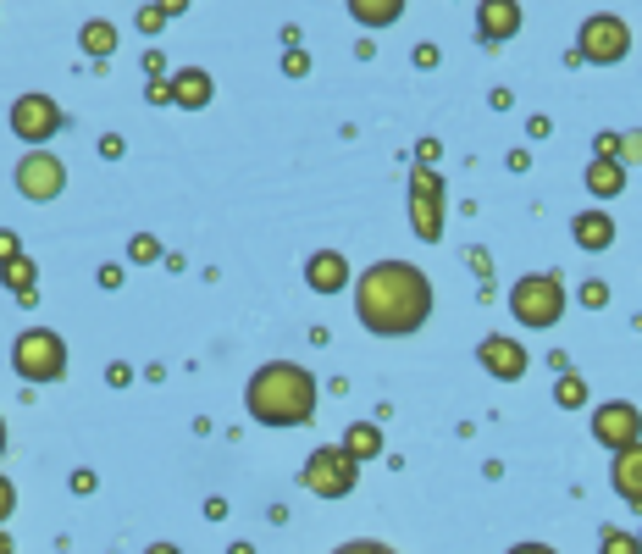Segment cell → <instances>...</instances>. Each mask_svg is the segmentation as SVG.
Here are the masks:
<instances>
[{"instance_id":"cell-1","label":"cell","mask_w":642,"mask_h":554,"mask_svg":"<svg viewBox=\"0 0 642 554\" xmlns=\"http://www.w3.org/2000/svg\"><path fill=\"white\" fill-rule=\"evenodd\" d=\"M355 316L377 338H405L432 316V283L410 261H377L355 283Z\"/></svg>"},{"instance_id":"cell-2","label":"cell","mask_w":642,"mask_h":554,"mask_svg":"<svg viewBox=\"0 0 642 554\" xmlns=\"http://www.w3.org/2000/svg\"><path fill=\"white\" fill-rule=\"evenodd\" d=\"M244 405H250V416L261 427H299L316 416V377L294 361H272L250 377Z\"/></svg>"},{"instance_id":"cell-3","label":"cell","mask_w":642,"mask_h":554,"mask_svg":"<svg viewBox=\"0 0 642 554\" xmlns=\"http://www.w3.org/2000/svg\"><path fill=\"white\" fill-rule=\"evenodd\" d=\"M510 311L521 327H554L565 316V283L554 272H526L510 289Z\"/></svg>"},{"instance_id":"cell-4","label":"cell","mask_w":642,"mask_h":554,"mask_svg":"<svg viewBox=\"0 0 642 554\" xmlns=\"http://www.w3.org/2000/svg\"><path fill=\"white\" fill-rule=\"evenodd\" d=\"M12 366L23 383H56V377L67 372V344H61V333H50V327H28L12 344Z\"/></svg>"},{"instance_id":"cell-5","label":"cell","mask_w":642,"mask_h":554,"mask_svg":"<svg viewBox=\"0 0 642 554\" xmlns=\"http://www.w3.org/2000/svg\"><path fill=\"white\" fill-rule=\"evenodd\" d=\"M626 50H631V28L620 23V17H609V12L587 17L582 34H576V56L593 61V67H615Z\"/></svg>"},{"instance_id":"cell-6","label":"cell","mask_w":642,"mask_h":554,"mask_svg":"<svg viewBox=\"0 0 642 554\" xmlns=\"http://www.w3.org/2000/svg\"><path fill=\"white\" fill-rule=\"evenodd\" d=\"M355 460L344 455V449H316V455L305 460V488L316 499H344V494H355Z\"/></svg>"},{"instance_id":"cell-7","label":"cell","mask_w":642,"mask_h":554,"mask_svg":"<svg viewBox=\"0 0 642 554\" xmlns=\"http://www.w3.org/2000/svg\"><path fill=\"white\" fill-rule=\"evenodd\" d=\"M593 438L604 449H631V444H642V410L631 405V399H604V405L593 410Z\"/></svg>"},{"instance_id":"cell-8","label":"cell","mask_w":642,"mask_h":554,"mask_svg":"<svg viewBox=\"0 0 642 554\" xmlns=\"http://www.w3.org/2000/svg\"><path fill=\"white\" fill-rule=\"evenodd\" d=\"M410 222H416V239H438L443 233V183L427 167L410 172Z\"/></svg>"},{"instance_id":"cell-9","label":"cell","mask_w":642,"mask_h":554,"mask_svg":"<svg viewBox=\"0 0 642 554\" xmlns=\"http://www.w3.org/2000/svg\"><path fill=\"white\" fill-rule=\"evenodd\" d=\"M17 189H23L28 200H56V194L67 189V167H61L56 156H45V150H28V156L17 161Z\"/></svg>"},{"instance_id":"cell-10","label":"cell","mask_w":642,"mask_h":554,"mask_svg":"<svg viewBox=\"0 0 642 554\" xmlns=\"http://www.w3.org/2000/svg\"><path fill=\"white\" fill-rule=\"evenodd\" d=\"M56 128H61V106L50 95H23L12 106V133H17V139H28V145H45Z\"/></svg>"},{"instance_id":"cell-11","label":"cell","mask_w":642,"mask_h":554,"mask_svg":"<svg viewBox=\"0 0 642 554\" xmlns=\"http://www.w3.org/2000/svg\"><path fill=\"white\" fill-rule=\"evenodd\" d=\"M476 361H482V372L499 377V383H515V377H526V344H515L510 333H488L476 344Z\"/></svg>"},{"instance_id":"cell-12","label":"cell","mask_w":642,"mask_h":554,"mask_svg":"<svg viewBox=\"0 0 642 554\" xmlns=\"http://www.w3.org/2000/svg\"><path fill=\"white\" fill-rule=\"evenodd\" d=\"M476 28H482L488 45H504V39L521 28V6H515V0H482V6H476Z\"/></svg>"},{"instance_id":"cell-13","label":"cell","mask_w":642,"mask_h":554,"mask_svg":"<svg viewBox=\"0 0 642 554\" xmlns=\"http://www.w3.org/2000/svg\"><path fill=\"white\" fill-rule=\"evenodd\" d=\"M609 482H615V494L626 499L631 510H642V444L620 449L615 466H609Z\"/></svg>"},{"instance_id":"cell-14","label":"cell","mask_w":642,"mask_h":554,"mask_svg":"<svg viewBox=\"0 0 642 554\" xmlns=\"http://www.w3.org/2000/svg\"><path fill=\"white\" fill-rule=\"evenodd\" d=\"M305 283H310L316 294H338V289L349 283V261H344L338 250H321V255H310V261H305Z\"/></svg>"},{"instance_id":"cell-15","label":"cell","mask_w":642,"mask_h":554,"mask_svg":"<svg viewBox=\"0 0 642 554\" xmlns=\"http://www.w3.org/2000/svg\"><path fill=\"white\" fill-rule=\"evenodd\" d=\"M571 239L582 244V250H609V244H615V222H609L604 211H576Z\"/></svg>"},{"instance_id":"cell-16","label":"cell","mask_w":642,"mask_h":554,"mask_svg":"<svg viewBox=\"0 0 642 554\" xmlns=\"http://www.w3.org/2000/svg\"><path fill=\"white\" fill-rule=\"evenodd\" d=\"M620 189H626V161H604V156H598L593 167H587V194H598V200H615Z\"/></svg>"},{"instance_id":"cell-17","label":"cell","mask_w":642,"mask_h":554,"mask_svg":"<svg viewBox=\"0 0 642 554\" xmlns=\"http://www.w3.org/2000/svg\"><path fill=\"white\" fill-rule=\"evenodd\" d=\"M172 100H178V106H189V111H200L205 100H211V78H205L200 67H183V73L172 78Z\"/></svg>"},{"instance_id":"cell-18","label":"cell","mask_w":642,"mask_h":554,"mask_svg":"<svg viewBox=\"0 0 642 554\" xmlns=\"http://www.w3.org/2000/svg\"><path fill=\"white\" fill-rule=\"evenodd\" d=\"M344 455L355 460V466H360V460H371V455H382V433H377L371 422H355V427L344 433Z\"/></svg>"},{"instance_id":"cell-19","label":"cell","mask_w":642,"mask_h":554,"mask_svg":"<svg viewBox=\"0 0 642 554\" xmlns=\"http://www.w3.org/2000/svg\"><path fill=\"white\" fill-rule=\"evenodd\" d=\"M399 12H405L399 0H355V6H349V17H355V23H366V28L399 23Z\"/></svg>"},{"instance_id":"cell-20","label":"cell","mask_w":642,"mask_h":554,"mask_svg":"<svg viewBox=\"0 0 642 554\" xmlns=\"http://www.w3.org/2000/svg\"><path fill=\"white\" fill-rule=\"evenodd\" d=\"M0 277H6V289H17V305H34V266H28L23 255L0 266Z\"/></svg>"},{"instance_id":"cell-21","label":"cell","mask_w":642,"mask_h":554,"mask_svg":"<svg viewBox=\"0 0 642 554\" xmlns=\"http://www.w3.org/2000/svg\"><path fill=\"white\" fill-rule=\"evenodd\" d=\"M84 50L89 56H111V50H117V28L111 23H84Z\"/></svg>"},{"instance_id":"cell-22","label":"cell","mask_w":642,"mask_h":554,"mask_svg":"<svg viewBox=\"0 0 642 554\" xmlns=\"http://www.w3.org/2000/svg\"><path fill=\"white\" fill-rule=\"evenodd\" d=\"M554 399L565 410H576V405H587V377H576V372H565L559 377V388H554Z\"/></svg>"},{"instance_id":"cell-23","label":"cell","mask_w":642,"mask_h":554,"mask_svg":"<svg viewBox=\"0 0 642 554\" xmlns=\"http://www.w3.org/2000/svg\"><path fill=\"white\" fill-rule=\"evenodd\" d=\"M598 554H642V543L631 538V532H620V527H609L604 538H598Z\"/></svg>"},{"instance_id":"cell-24","label":"cell","mask_w":642,"mask_h":554,"mask_svg":"<svg viewBox=\"0 0 642 554\" xmlns=\"http://www.w3.org/2000/svg\"><path fill=\"white\" fill-rule=\"evenodd\" d=\"M155 255H161V244H155L150 233H139V239L128 244V261H139V266H144V261H155Z\"/></svg>"},{"instance_id":"cell-25","label":"cell","mask_w":642,"mask_h":554,"mask_svg":"<svg viewBox=\"0 0 642 554\" xmlns=\"http://www.w3.org/2000/svg\"><path fill=\"white\" fill-rule=\"evenodd\" d=\"M333 554H393L388 543H371V538H355V543H344V549H333Z\"/></svg>"},{"instance_id":"cell-26","label":"cell","mask_w":642,"mask_h":554,"mask_svg":"<svg viewBox=\"0 0 642 554\" xmlns=\"http://www.w3.org/2000/svg\"><path fill=\"white\" fill-rule=\"evenodd\" d=\"M582 305H587V311H598V305H609V289H604V283H582Z\"/></svg>"},{"instance_id":"cell-27","label":"cell","mask_w":642,"mask_h":554,"mask_svg":"<svg viewBox=\"0 0 642 554\" xmlns=\"http://www.w3.org/2000/svg\"><path fill=\"white\" fill-rule=\"evenodd\" d=\"M12 510H17V494H12V482L0 477V521H12Z\"/></svg>"},{"instance_id":"cell-28","label":"cell","mask_w":642,"mask_h":554,"mask_svg":"<svg viewBox=\"0 0 642 554\" xmlns=\"http://www.w3.org/2000/svg\"><path fill=\"white\" fill-rule=\"evenodd\" d=\"M17 255H23V244H17V233H0V266H6V261H17Z\"/></svg>"},{"instance_id":"cell-29","label":"cell","mask_w":642,"mask_h":554,"mask_svg":"<svg viewBox=\"0 0 642 554\" xmlns=\"http://www.w3.org/2000/svg\"><path fill=\"white\" fill-rule=\"evenodd\" d=\"M620 156H626V167H631V161H642V139H637V133H631V139H620Z\"/></svg>"},{"instance_id":"cell-30","label":"cell","mask_w":642,"mask_h":554,"mask_svg":"<svg viewBox=\"0 0 642 554\" xmlns=\"http://www.w3.org/2000/svg\"><path fill=\"white\" fill-rule=\"evenodd\" d=\"M283 67H288V78H299V73H305V67H310V61L299 56V50H288V61H283Z\"/></svg>"},{"instance_id":"cell-31","label":"cell","mask_w":642,"mask_h":554,"mask_svg":"<svg viewBox=\"0 0 642 554\" xmlns=\"http://www.w3.org/2000/svg\"><path fill=\"white\" fill-rule=\"evenodd\" d=\"M150 100H155V106H167V100H172V84H161V78H155V84H150Z\"/></svg>"},{"instance_id":"cell-32","label":"cell","mask_w":642,"mask_h":554,"mask_svg":"<svg viewBox=\"0 0 642 554\" xmlns=\"http://www.w3.org/2000/svg\"><path fill=\"white\" fill-rule=\"evenodd\" d=\"M510 554H554V549H548V543H515Z\"/></svg>"},{"instance_id":"cell-33","label":"cell","mask_w":642,"mask_h":554,"mask_svg":"<svg viewBox=\"0 0 642 554\" xmlns=\"http://www.w3.org/2000/svg\"><path fill=\"white\" fill-rule=\"evenodd\" d=\"M144 554H183V549H178V543H150Z\"/></svg>"},{"instance_id":"cell-34","label":"cell","mask_w":642,"mask_h":554,"mask_svg":"<svg viewBox=\"0 0 642 554\" xmlns=\"http://www.w3.org/2000/svg\"><path fill=\"white\" fill-rule=\"evenodd\" d=\"M0 554H17V549H12V538H6V532H0Z\"/></svg>"},{"instance_id":"cell-35","label":"cell","mask_w":642,"mask_h":554,"mask_svg":"<svg viewBox=\"0 0 642 554\" xmlns=\"http://www.w3.org/2000/svg\"><path fill=\"white\" fill-rule=\"evenodd\" d=\"M227 554H255V549H250V543H233V549H227Z\"/></svg>"},{"instance_id":"cell-36","label":"cell","mask_w":642,"mask_h":554,"mask_svg":"<svg viewBox=\"0 0 642 554\" xmlns=\"http://www.w3.org/2000/svg\"><path fill=\"white\" fill-rule=\"evenodd\" d=\"M0 449H6V422H0Z\"/></svg>"}]
</instances>
